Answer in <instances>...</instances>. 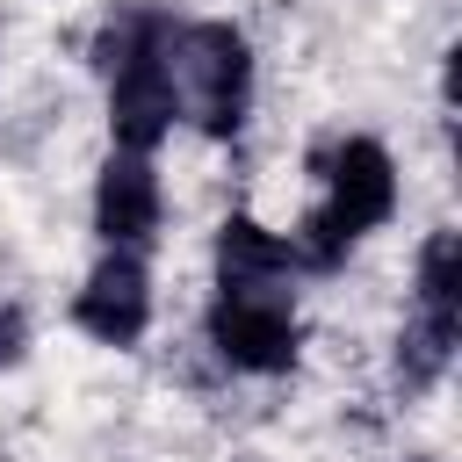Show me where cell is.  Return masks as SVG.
Instances as JSON below:
<instances>
[{"label": "cell", "mask_w": 462, "mask_h": 462, "mask_svg": "<svg viewBox=\"0 0 462 462\" xmlns=\"http://www.w3.org/2000/svg\"><path fill=\"white\" fill-rule=\"evenodd\" d=\"M390 217H397V159H390V144L383 137H339L325 152V195H318V209L296 231H282V238H289L296 267L325 274V267L346 260L354 238L383 231Z\"/></svg>", "instance_id": "6da1fadb"}, {"label": "cell", "mask_w": 462, "mask_h": 462, "mask_svg": "<svg viewBox=\"0 0 462 462\" xmlns=\"http://www.w3.org/2000/svg\"><path fill=\"white\" fill-rule=\"evenodd\" d=\"M166 79L180 101V123L209 137H238L253 108V43L238 22H173L166 36Z\"/></svg>", "instance_id": "7a4b0ae2"}, {"label": "cell", "mask_w": 462, "mask_h": 462, "mask_svg": "<svg viewBox=\"0 0 462 462\" xmlns=\"http://www.w3.org/2000/svg\"><path fill=\"white\" fill-rule=\"evenodd\" d=\"M202 339L231 375H289L303 354L289 289H217L202 310Z\"/></svg>", "instance_id": "3957f363"}, {"label": "cell", "mask_w": 462, "mask_h": 462, "mask_svg": "<svg viewBox=\"0 0 462 462\" xmlns=\"http://www.w3.org/2000/svg\"><path fill=\"white\" fill-rule=\"evenodd\" d=\"M72 325H79L94 346L130 354V346L152 332V267H144V253L101 245V260L87 267V282H79V296H72Z\"/></svg>", "instance_id": "277c9868"}, {"label": "cell", "mask_w": 462, "mask_h": 462, "mask_svg": "<svg viewBox=\"0 0 462 462\" xmlns=\"http://www.w3.org/2000/svg\"><path fill=\"white\" fill-rule=\"evenodd\" d=\"M173 36V29H166ZM180 123V101H173V79H166V43L137 51L130 65L108 72V144L116 152H137L152 159Z\"/></svg>", "instance_id": "5b68a950"}, {"label": "cell", "mask_w": 462, "mask_h": 462, "mask_svg": "<svg viewBox=\"0 0 462 462\" xmlns=\"http://www.w3.org/2000/svg\"><path fill=\"white\" fill-rule=\"evenodd\" d=\"M94 238L116 245V253H144L166 224V188H159V166L137 159V152H108L101 173H94Z\"/></svg>", "instance_id": "8992f818"}, {"label": "cell", "mask_w": 462, "mask_h": 462, "mask_svg": "<svg viewBox=\"0 0 462 462\" xmlns=\"http://www.w3.org/2000/svg\"><path fill=\"white\" fill-rule=\"evenodd\" d=\"M209 267H217V289H289V274H303L289 238L267 231L260 217H224L209 238Z\"/></svg>", "instance_id": "52a82bcc"}, {"label": "cell", "mask_w": 462, "mask_h": 462, "mask_svg": "<svg viewBox=\"0 0 462 462\" xmlns=\"http://www.w3.org/2000/svg\"><path fill=\"white\" fill-rule=\"evenodd\" d=\"M455 346H462V310H426V303H411L404 325H397V390H404V397L433 390V383L455 368Z\"/></svg>", "instance_id": "ba28073f"}, {"label": "cell", "mask_w": 462, "mask_h": 462, "mask_svg": "<svg viewBox=\"0 0 462 462\" xmlns=\"http://www.w3.org/2000/svg\"><path fill=\"white\" fill-rule=\"evenodd\" d=\"M411 303H426V310H462V231H433V238L419 245Z\"/></svg>", "instance_id": "9c48e42d"}, {"label": "cell", "mask_w": 462, "mask_h": 462, "mask_svg": "<svg viewBox=\"0 0 462 462\" xmlns=\"http://www.w3.org/2000/svg\"><path fill=\"white\" fill-rule=\"evenodd\" d=\"M22 354H29V318L22 303H0V368H22Z\"/></svg>", "instance_id": "30bf717a"}, {"label": "cell", "mask_w": 462, "mask_h": 462, "mask_svg": "<svg viewBox=\"0 0 462 462\" xmlns=\"http://www.w3.org/2000/svg\"><path fill=\"white\" fill-rule=\"evenodd\" d=\"M404 462H426V455H404Z\"/></svg>", "instance_id": "8fae6325"}]
</instances>
